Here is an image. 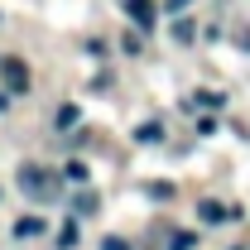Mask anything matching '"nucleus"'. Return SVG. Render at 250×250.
I'll return each mask as SVG.
<instances>
[{
    "instance_id": "obj_4",
    "label": "nucleus",
    "mask_w": 250,
    "mask_h": 250,
    "mask_svg": "<svg viewBox=\"0 0 250 250\" xmlns=\"http://www.w3.org/2000/svg\"><path fill=\"white\" fill-rule=\"evenodd\" d=\"M192 246H197L192 231H173V236H168V250H192Z\"/></svg>"
},
{
    "instance_id": "obj_8",
    "label": "nucleus",
    "mask_w": 250,
    "mask_h": 250,
    "mask_svg": "<svg viewBox=\"0 0 250 250\" xmlns=\"http://www.w3.org/2000/svg\"><path fill=\"white\" fill-rule=\"evenodd\" d=\"M101 250H130V241H121V236H106V246Z\"/></svg>"
},
{
    "instance_id": "obj_3",
    "label": "nucleus",
    "mask_w": 250,
    "mask_h": 250,
    "mask_svg": "<svg viewBox=\"0 0 250 250\" xmlns=\"http://www.w3.org/2000/svg\"><path fill=\"white\" fill-rule=\"evenodd\" d=\"M125 10H130V20H135L140 29L154 24V0H125Z\"/></svg>"
},
{
    "instance_id": "obj_5",
    "label": "nucleus",
    "mask_w": 250,
    "mask_h": 250,
    "mask_svg": "<svg viewBox=\"0 0 250 250\" xmlns=\"http://www.w3.org/2000/svg\"><path fill=\"white\" fill-rule=\"evenodd\" d=\"M15 231H20V236H39V231H43V221H39V217H24Z\"/></svg>"
},
{
    "instance_id": "obj_6",
    "label": "nucleus",
    "mask_w": 250,
    "mask_h": 250,
    "mask_svg": "<svg viewBox=\"0 0 250 250\" xmlns=\"http://www.w3.org/2000/svg\"><path fill=\"white\" fill-rule=\"evenodd\" d=\"M58 125H62V130H67V125H77V106H62V111H58Z\"/></svg>"
},
{
    "instance_id": "obj_1",
    "label": "nucleus",
    "mask_w": 250,
    "mask_h": 250,
    "mask_svg": "<svg viewBox=\"0 0 250 250\" xmlns=\"http://www.w3.org/2000/svg\"><path fill=\"white\" fill-rule=\"evenodd\" d=\"M20 192L29 202H58V173H48L43 164H20Z\"/></svg>"
},
{
    "instance_id": "obj_2",
    "label": "nucleus",
    "mask_w": 250,
    "mask_h": 250,
    "mask_svg": "<svg viewBox=\"0 0 250 250\" xmlns=\"http://www.w3.org/2000/svg\"><path fill=\"white\" fill-rule=\"evenodd\" d=\"M0 72H5V87L10 92H29V67H24V58H5Z\"/></svg>"
},
{
    "instance_id": "obj_7",
    "label": "nucleus",
    "mask_w": 250,
    "mask_h": 250,
    "mask_svg": "<svg viewBox=\"0 0 250 250\" xmlns=\"http://www.w3.org/2000/svg\"><path fill=\"white\" fill-rule=\"evenodd\" d=\"M58 241H62V246H77V221H67V226H62Z\"/></svg>"
},
{
    "instance_id": "obj_9",
    "label": "nucleus",
    "mask_w": 250,
    "mask_h": 250,
    "mask_svg": "<svg viewBox=\"0 0 250 250\" xmlns=\"http://www.w3.org/2000/svg\"><path fill=\"white\" fill-rule=\"evenodd\" d=\"M0 111H5V96H0Z\"/></svg>"
}]
</instances>
